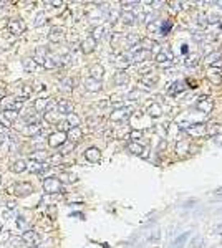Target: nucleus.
Masks as SVG:
<instances>
[{
    "label": "nucleus",
    "mask_w": 222,
    "mask_h": 248,
    "mask_svg": "<svg viewBox=\"0 0 222 248\" xmlns=\"http://www.w3.org/2000/svg\"><path fill=\"white\" fill-rule=\"evenodd\" d=\"M4 144V136H0V146Z\"/></svg>",
    "instance_id": "e433bc0d"
},
{
    "label": "nucleus",
    "mask_w": 222,
    "mask_h": 248,
    "mask_svg": "<svg viewBox=\"0 0 222 248\" xmlns=\"http://www.w3.org/2000/svg\"><path fill=\"white\" fill-rule=\"evenodd\" d=\"M7 207H8V209H15V207H17V203H15V202H7Z\"/></svg>",
    "instance_id": "2f4dec72"
},
{
    "label": "nucleus",
    "mask_w": 222,
    "mask_h": 248,
    "mask_svg": "<svg viewBox=\"0 0 222 248\" xmlns=\"http://www.w3.org/2000/svg\"><path fill=\"white\" fill-rule=\"evenodd\" d=\"M7 4H8V2H0V8L4 7V5H7Z\"/></svg>",
    "instance_id": "c9c22d12"
},
{
    "label": "nucleus",
    "mask_w": 222,
    "mask_h": 248,
    "mask_svg": "<svg viewBox=\"0 0 222 248\" xmlns=\"http://www.w3.org/2000/svg\"><path fill=\"white\" fill-rule=\"evenodd\" d=\"M48 40L53 43H58L60 40H63V30L58 28V27H55V28L50 30V33H48Z\"/></svg>",
    "instance_id": "9b49d317"
},
{
    "label": "nucleus",
    "mask_w": 222,
    "mask_h": 248,
    "mask_svg": "<svg viewBox=\"0 0 222 248\" xmlns=\"http://www.w3.org/2000/svg\"><path fill=\"white\" fill-rule=\"evenodd\" d=\"M186 240H187V233L181 235L179 240H176V241H174V247H172V248H183V245H184V241H186Z\"/></svg>",
    "instance_id": "4be33fe9"
},
{
    "label": "nucleus",
    "mask_w": 222,
    "mask_h": 248,
    "mask_svg": "<svg viewBox=\"0 0 222 248\" xmlns=\"http://www.w3.org/2000/svg\"><path fill=\"white\" fill-rule=\"evenodd\" d=\"M66 139H68L72 144L78 142L80 139H81V129L80 128H70L68 131H66Z\"/></svg>",
    "instance_id": "9d476101"
},
{
    "label": "nucleus",
    "mask_w": 222,
    "mask_h": 248,
    "mask_svg": "<svg viewBox=\"0 0 222 248\" xmlns=\"http://www.w3.org/2000/svg\"><path fill=\"white\" fill-rule=\"evenodd\" d=\"M10 170H12V172H15V174H22V172H25V170H27V160H23V159L15 160V162L12 164Z\"/></svg>",
    "instance_id": "f8f14e48"
},
{
    "label": "nucleus",
    "mask_w": 222,
    "mask_h": 248,
    "mask_svg": "<svg viewBox=\"0 0 222 248\" xmlns=\"http://www.w3.org/2000/svg\"><path fill=\"white\" fill-rule=\"evenodd\" d=\"M45 121H48V123H58V117L55 113H45Z\"/></svg>",
    "instance_id": "393cba45"
},
{
    "label": "nucleus",
    "mask_w": 222,
    "mask_h": 248,
    "mask_svg": "<svg viewBox=\"0 0 222 248\" xmlns=\"http://www.w3.org/2000/svg\"><path fill=\"white\" fill-rule=\"evenodd\" d=\"M47 169H48V166H45V164L38 159H28L27 160V170L32 172V174H43Z\"/></svg>",
    "instance_id": "423d86ee"
},
{
    "label": "nucleus",
    "mask_w": 222,
    "mask_h": 248,
    "mask_svg": "<svg viewBox=\"0 0 222 248\" xmlns=\"http://www.w3.org/2000/svg\"><path fill=\"white\" fill-rule=\"evenodd\" d=\"M7 28H8V32H10L13 36H18V35H22V33L25 32L27 25H25V22H23V20H20V18H15V20H10V22H8Z\"/></svg>",
    "instance_id": "39448f33"
},
{
    "label": "nucleus",
    "mask_w": 222,
    "mask_h": 248,
    "mask_svg": "<svg viewBox=\"0 0 222 248\" xmlns=\"http://www.w3.org/2000/svg\"><path fill=\"white\" fill-rule=\"evenodd\" d=\"M58 65V61L55 60V58L51 56H47L45 58V61H43V68H47V70H51V68H55Z\"/></svg>",
    "instance_id": "aec40b11"
},
{
    "label": "nucleus",
    "mask_w": 222,
    "mask_h": 248,
    "mask_svg": "<svg viewBox=\"0 0 222 248\" xmlns=\"http://www.w3.org/2000/svg\"><path fill=\"white\" fill-rule=\"evenodd\" d=\"M22 241H23L28 248H35L37 245L40 243V237L35 230H25L23 235H22Z\"/></svg>",
    "instance_id": "20e7f679"
},
{
    "label": "nucleus",
    "mask_w": 222,
    "mask_h": 248,
    "mask_svg": "<svg viewBox=\"0 0 222 248\" xmlns=\"http://www.w3.org/2000/svg\"><path fill=\"white\" fill-rule=\"evenodd\" d=\"M50 5H61L60 0H55V2H50Z\"/></svg>",
    "instance_id": "72a5a7b5"
},
{
    "label": "nucleus",
    "mask_w": 222,
    "mask_h": 248,
    "mask_svg": "<svg viewBox=\"0 0 222 248\" xmlns=\"http://www.w3.org/2000/svg\"><path fill=\"white\" fill-rule=\"evenodd\" d=\"M50 104V98H40L35 101V109L37 111H45Z\"/></svg>",
    "instance_id": "dca6fc26"
},
{
    "label": "nucleus",
    "mask_w": 222,
    "mask_h": 248,
    "mask_svg": "<svg viewBox=\"0 0 222 248\" xmlns=\"http://www.w3.org/2000/svg\"><path fill=\"white\" fill-rule=\"evenodd\" d=\"M61 159H63L61 154H55V156L50 157V162L53 164V166H58V164H61Z\"/></svg>",
    "instance_id": "a878e982"
},
{
    "label": "nucleus",
    "mask_w": 222,
    "mask_h": 248,
    "mask_svg": "<svg viewBox=\"0 0 222 248\" xmlns=\"http://www.w3.org/2000/svg\"><path fill=\"white\" fill-rule=\"evenodd\" d=\"M93 48H95V40L93 38H88V40H85V42L81 43V50L85 51V53L93 51Z\"/></svg>",
    "instance_id": "f3484780"
},
{
    "label": "nucleus",
    "mask_w": 222,
    "mask_h": 248,
    "mask_svg": "<svg viewBox=\"0 0 222 248\" xmlns=\"http://www.w3.org/2000/svg\"><path fill=\"white\" fill-rule=\"evenodd\" d=\"M17 225H18V228H20V230H23V232L27 230V222L23 220V217H18V218H17Z\"/></svg>",
    "instance_id": "bb28decb"
},
{
    "label": "nucleus",
    "mask_w": 222,
    "mask_h": 248,
    "mask_svg": "<svg viewBox=\"0 0 222 248\" xmlns=\"http://www.w3.org/2000/svg\"><path fill=\"white\" fill-rule=\"evenodd\" d=\"M45 22H47V18H45V13H38L35 18V27H42V25H45Z\"/></svg>",
    "instance_id": "5701e85b"
},
{
    "label": "nucleus",
    "mask_w": 222,
    "mask_h": 248,
    "mask_svg": "<svg viewBox=\"0 0 222 248\" xmlns=\"http://www.w3.org/2000/svg\"><path fill=\"white\" fill-rule=\"evenodd\" d=\"M8 192L18 195V197H25V195H30L33 192V187H32V184H28V182H17V184H13L10 189H8Z\"/></svg>",
    "instance_id": "f257e3e1"
},
{
    "label": "nucleus",
    "mask_w": 222,
    "mask_h": 248,
    "mask_svg": "<svg viewBox=\"0 0 222 248\" xmlns=\"http://www.w3.org/2000/svg\"><path fill=\"white\" fill-rule=\"evenodd\" d=\"M8 238H10V232H0V243H5Z\"/></svg>",
    "instance_id": "cd10ccee"
},
{
    "label": "nucleus",
    "mask_w": 222,
    "mask_h": 248,
    "mask_svg": "<svg viewBox=\"0 0 222 248\" xmlns=\"http://www.w3.org/2000/svg\"><path fill=\"white\" fill-rule=\"evenodd\" d=\"M129 149H131V151H134V154H139V152H141V147H139V146L131 144V146H129Z\"/></svg>",
    "instance_id": "c756f323"
},
{
    "label": "nucleus",
    "mask_w": 222,
    "mask_h": 248,
    "mask_svg": "<svg viewBox=\"0 0 222 248\" xmlns=\"http://www.w3.org/2000/svg\"><path fill=\"white\" fill-rule=\"evenodd\" d=\"M30 94H32V86L25 85L23 88H22V91H20V96L22 98H25V96H30Z\"/></svg>",
    "instance_id": "b1692460"
},
{
    "label": "nucleus",
    "mask_w": 222,
    "mask_h": 248,
    "mask_svg": "<svg viewBox=\"0 0 222 248\" xmlns=\"http://www.w3.org/2000/svg\"><path fill=\"white\" fill-rule=\"evenodd\" d=\"M0 184H2V177H0Z\"/></svg>",
    "instance_id": "58836bf2"
},
{
    "label": "nucleus",
    "mask_w": 222,
    "mask_h": 248,
    "mask_svg": "<svg viewBox=\"0 0 222 248\" xmlns=\"http://www.w3.org/2000/svg\"><path fill=\"white\" fill-rule=\"evenodd\" d=\"M35 248H37V247H35Z\"/></svg>",
    "instance_id": "ea45409f"
},
{
    "label": "nucleus",
    "mask_w": 222,
    "mask_h": 248,
    "mask_svg": "<svg viewBox=\"0 0 222 248\" xmlns=\"http://www.w3.org/2000/svg\"><path fill=\"white\" fill-rule=\"evenodd\" d=\"M23 66H25L28 71H35L37 68H38V65L33 61V58H27V60H23Z\"/></svg>",
    "instance_id": "412c9836"
},
{
    "label": "nucleus",
    "mask_w": 222,
    "mask_h": 248,
    "mask_svg": "<svg viewBox=\"0 0 222 248\" xmlns=\"http://www.w3.org/2000/svg\"><path fill=\"white\" fill-rule=\"evenodd\" d=\"M57 111L60 114H72L73 113V106H72V103H70L68 99H60L58 101V104H57Z\"/></svg>",
    "instance_id": "6e6552de"
},
{
    "label": "nucleus",
    "mask_w": 222,
    "mask_h": 248,
    "mask_svg": "<svg viewBox=\"0 0 222 248\" xmlns=\"http://www.w3.org/2000/svg\"><path fill=\"white\" fill-rule=\"evenodd\" d=\"M40 132H42V124H40V123L27 124V128L23 129V134L30 136V137H33V136H38Z\"/></svg>",
    "instance_id": "1a4fd4ad"
},
{
    "label": "nucleus",
    "mask_w": 222,
    "mask_h": 248,
    "mask_svg": "<svg viewBox=\"0 0 222 248\" xmlns=\"http://www.w3.org/2000/svg\"><path fill=\"white\" fill-rule=\"evenodd\" d=\"M4 94H5V91H4V89H0V101H2V99H4V98H5V96H4Z\"/></svg>",
    "instance_id": "f704fd0d"
},
{
    "label": "nucleus",
    "mask_w": 222,
    "mask_h": 248,
    "mask_svg": "<svg viewBox=\"0 0 222 248\" xmlns=\"http://www.w3.org/2000/svg\"><path fill=\"white\" fill-rule=\"evenodd\" d=\"M0 232H2V223H0Z\"/></svg>",
    "instance_id": "4c0bfd02"
},
{
    "label": "nucleus",
    "mask_w": 222,
    "mask_h": 248,
    "mask_svg": "<svg viewBox=\"0 0 222 248\" xmlns=\"http://www.w3.org/2000/svg\"><path fill=\"white\" fill-rule=\"evenodd\" d=\"M222 195V189H217V190H215V197H221Z\"/></svg>",
    "instance_id": "473e14b6"
},
{
    "label": "nucleus",
    "mask_w": 222,
    "mask_h": 248,
    "mask_svg": "<svg viewBox=\"0 0 222 248\" xmlns=\"http://www.w3.org/2000/svg\"><path fill=\"white\" fill-rule=\"evenodd\" d=\"M66 123L70 124V128H78V124H80V117L76 116L75 113H72V114H68V117H66Z\"/></svg>",
    "instance_id": "a211bd4d"
},
{
    "label": "nucleus",
    "mask_w": 222,
    "mask_h": 248,
    "mask_svg": "<svg viewBox=\"0 0 222 248\" xmlns=\"http://www.w3.org/2000/svg\"><path fill=\"white\" fill-rule=\"evenodd\" d=\"M66 141V132H61V131H57L53 134H50L48 137V146L50 147H60V146L65 144Z\"/></svg>",
    "instance_id": "0eeeda50"
},
{
    "label": "nucleus",
    "mask_w": 222,
    "mask_h": 248,
    "mask_svg": "<svg viewBox=\"0 0 222 248\" xmlns=\"http://www.w3.org/2000/svg\"><path fill=\"white\" fill-rule=\"evenodd\" d=\"M57 179L61 182V184H73V182H76V175H75V174H70V172L60 174Z\"/></svg>",
    "instance_id": "4468645a"
},
{
    "label": "nucleus",
    "mask_w": 222,
    "mask_h": 248,
    "mask_svg": "<svg viewBox=\"0 0 222 248\" xmlns=\"http://www.w3.org/2000/svg\"><path fill=\"white\" fill-rule=\"evenodd\" d=\"M85 157L90 160V162H98V160H100V157H101V154H100V151H98L96 147H90L85 152Z\"/></svg>",
    "instance_id": "ddd939ff"
},
{
    "label": "nucleus",
    "mask_w": 222,
    "mask_h": 248,
    "mask_svg": "<svg viewBox=\"0 0 222 248\" xmlns=\"http://www.w3.org/2000/svg\"><path fill=\"white\" fill-rule=\"evenodd\" d=\"M18 119V113H15V111H8V109H5V111H2L0 113V126L2 128H12L13 126V123Z\"/></svg>",
    "instance_id": "f03ea898"
},
{
    "label": "nucleus",
    "mask_w": 222,
    "mask_h": 248,
    "mask_svg": "<svg viewBox=\"0 0 222 248\" xmlns=\"http://www.w3.org/2000/svg\"><path fill=\"white\" fill-rule=\"evenodd\" d=\"M73 147H75V144H68V146H65V149H63V152H61V154H66V152H70V151H72Z\"/></svg>",
    "instance_id": "7c9ffc66"
},
{
    "label": "nucleus",
    "mask_w": 222,
    "mask_h": 248,
    "mask_svg": "<svg viewBox=\"0 0 222 248\" xmlns=\"http://www.w3.org/2000/svg\"><path fill=\"white\" fill-rule=\"evenodd\" d=\"M61 85H63L66 89H72L73 88V86H72V79H63V83H61Z\"/></svg>",
    "instance_id": "c85d7f7f"
},
{
    "label": "nucleus",
    "mask_w": 222,
    "mask_h": 248,
    "mask_svg": "<svg viewBox=\"0 0 222 248\" xmlns=\"http://www.w3.org/2000/svg\"><path fill=\"white\" fill-rule=\"evenodd\" d=\"M43 190L47 192V194H60L61 182L57 177H47L43 180Z\"/></svg>",
    "instance_id": "7ed1b4c3"
},
{
    "label": "nucleus",
    "mask_w": 222,
    "mask_h": 248,
    "mask_svg": "<svg viewBox=\"0 0 222 248\" xmlns=\"http://www.w3.org/2000/svg\"><path fill=\"white\" fill-rule=\"evenodd\" d=\"M101 76H103V68H101V66H98V65H95V66L91 68V78H93V79H96V81H98V79H100Z\"/></svg>",
    "instance_id": "6ab92c4d"
},
{
    "label": "nucleus",
    "mask_w": 222,
    "mask_h": 248,
    "mask_svg": "<svg viewBox=\"0 0 222 248\" xmlns=\"http://www.w3.org/2000/svg\"><path fill=\"white\" fill-rule=\"evenodd\" d=\"M85 85H86V89H88V91H100L101 89L100 81H96V79H93V78H88Z\"/></svg>",
    "instance_id": "2eb2a0df"
}]
</instances>
